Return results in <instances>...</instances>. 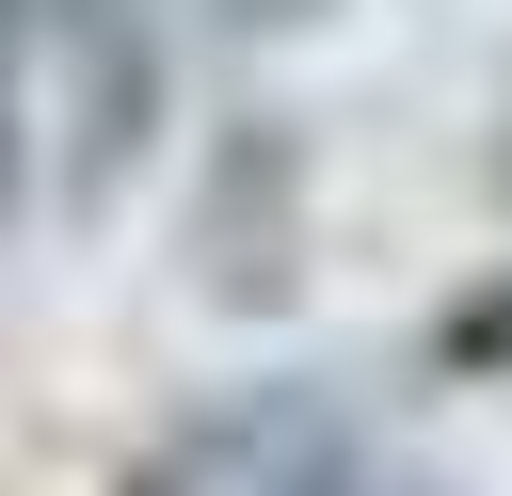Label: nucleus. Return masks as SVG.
Returning a JSON list of instances; mask_svg holds the SVG:
<instances>
[{
	"label": "nucleus",
	"mask_w": 512,
	"mask_h": 496,
	"mask_svg": "<svg viewBox=\"0 0 512 496\" xmlns=\"http://www.w3.org/2000/svg\"><path fill=\"white\" fill-rule=\"evenodd\" d=\"M176 496H432V480H400L368 432H336V416H224L192 464H176Z\"/></svg>",
	"instance_id": "f03ea898"
},
{
	"label": "nucleus",
	"mask_w": 512,
	"mask_h": 496,
	"mask_svg": "<svg viewBox=\"0 0 512 496\" xmlns=\"http://www.w3.org/2000/svg\"><path fill=\"white\" fill-rule=\"evenodd\" d=\"M160 128L144 0H0V224H96Z\"/></svg>",
	"instance_id": "f257e3e1"
}]
</instances>
